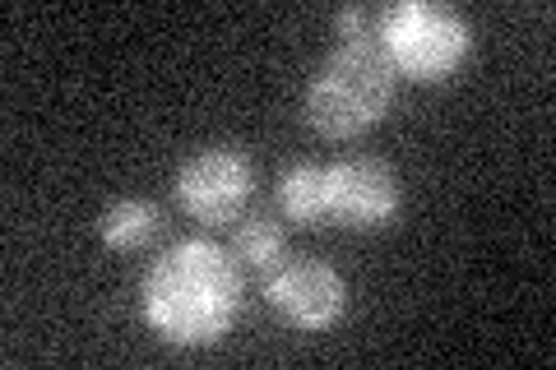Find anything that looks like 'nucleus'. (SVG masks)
I'll return each instance as SVG.
<instances>
[{
	"mask_svg": "<svg viewBox=\"0 0 556 370\" xmlns=\"http://www.w3.org/2000/svg\"><path fill=\"white\" fill-rule=\"evenodd\" d=\"M228 255L237 259L241 273H251V278L265 283L278 264L288 259V232H283V222H278L274 214H265V208H255V214H241L237 227H232V237H228Z\"/></svg>",
	"mask_w": 556,
	"mask_h": 370,
	"instance_id": "0eeeda50",
	"label": "nucleus"
},
{
	"mask_svg": "<svg viewBox=\"0 0 556 370\" xmlns=\"http://www.w3.org/2000/svg\"><path fill=\"white\" fill-rule=\"evenodd\" d=\"M394 102V65L367 42H339L306 84V126L325 139L367 135Z\"/></svg>",
	"mask_w": 556,
	"mask_h": 370,
	"instance_id": "f03ea898",
	"label": "nucleus"
},
{
	"mask_svg": "<svg viewBox=\"0 0 556 370\" xmlns=\"http://www.w3.org/2000/svg\"><path fill=\"white\" fill-rule=\"evenodd\" d=\"M265 302L278 320L292 329H329L343 320L348 310V283L334 264L316 255H288L278 269L265 278Z\"/></svg>",
	"mask_w": 556,
	"mask_h": 370,
	"instance_id": "423d86ee",
	"label": "nucleus"
},
{
	"mask_svg": "<svg viewBox=\"0 0 556 370\" xmlns=\"http://www.w3.org/2000/svg\"><path fill=\"white\" fill-rule=\"evenodd\" d=\"M334 28L343 42H367V38H376V14L367 5H343L334 14Z\"/></svg>",
	"mask_w": 556,
	"mask_h": 370,
	"instance_id": "9d476101",
	"label": "nucleus"
},
{
	"mask_svg": "<svg viewBox=\"0 0 556 370\" xmlns=\"http://www.w3.org/2000/svg\"><path fill=\"white\" fill-rule=\"evenodd\" d=\"M376 47L386 51L394 75L437 84L455 75L473 47V24L441 0H394L376 14Z\"/></svg>",
	"mask_w": 556,
	"mask_h": 370,
	"instance_id": "7ed1b4c3",
	"label": "nucleus"
},
{
	"mask_svg": "<svg viewBox=\"0 0 556 370\" xmlns=\"http://www.w3.org/2000/svg\"><path fill=\"white\" fill-rule=\"evenodd\" d=\"M98 237L112 245V251H144L163 237V208L144 200V195H130V200H116L102 208L98 218Z\"/></svg>",
	"mask_w": 556,
	"mask_h": 370,
	"instance_id": "6e6552de",
	"label": "nucleus"
},
{
	"mask_svg": "<svg viewBox=\"0 0 556 370\" xmlns=\"http://www.w3.org/2000/svg\"><path fill=\"white\" fill-rule=\"evenodd\" d=\"M278 208L288 222L316 227L325 218V167L320 163H288L278 176Z\"/></svg>",
	"mask_w": 556,
	"mask_h": 370,
	"instance_id": "1a4fd4ad",
	"label": "nucleus"
},
{
	"mask_svg": "<svg viewBox=\"0 0 556 370\" xmlns=\"http://www.w3.org/2000/svg\"><path fill=\"white\" fill-rule=\"evenodd\" d=\"M177 204L200 222H237L255 195V163L237 144L195 149L177 167Z\"/></svg>",
	"mask_w": 556,
	"mask_h": 370,
	"instance_id": "20e7f679",
	"label": "nucleus"
},
{
	"mask_svg": "<svg viewBox=\"0 0 556 370\" xmlns=\"http://www.w3.org/2000/svg\"><path fill=\"white\" fill-rule=\"evenodd\" d=\"M241 288L247 273L228 245L204 237L177 241L144 273V320L172 347H208L241 315Z\"/></svg>",
	"mask_w": 556,
	"mask_h": 370,
	"instance_id": "f257e3e1",
	"label": "nucleus"
},
{
	"mask_svg": "<svg viewBox=\"0 0 556 370\" xmlns=\"http://www.w3.org/2000/svg\"><path fill=\"white\" fill-rule=\"evenodd\" d=\"M399 204H404V181L386 157L353 153L325 167V218L367 232V227L394 222Z\"/></svg>",
	"mask_w": 556,
	"mask_h": 370,
	"instance_id": "39448f33",
	"label": "nucleus"
}]
</instances>
